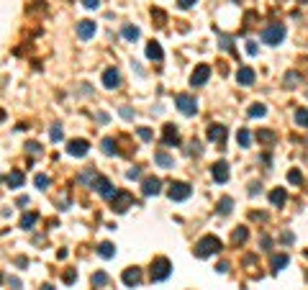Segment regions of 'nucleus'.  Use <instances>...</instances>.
Listing matches in <instances>:
<instances>
[{
  "mask_svg": "<svg viewBox=\"0 0 308 290\" xmlns=\"http://www.w3.org/2000/svg\"><path fill=\"white\" fill-rule=\"evenodd\" d=\"M195 257H201V259H206V257H213V254H218L221 252V239L218 236H203L198 244H195Z\"/></svg>",
  "mask_w": 308,
  "mask_h": 290,
  "instance_id": "f257e3e1",
  "label": "nucleus"
},
{
  "mask_svg": "<svg viewBox=\"0 0 308 290\" xmlns=\"http://www.w3.org/2000/svg\"><path fill=\"white\" fill-rule=\"evenodd\" d=\"M170 272H172V264H170V259H167V257H157V259L151 262V280H154V282L167 280V277H170Z\"/></svg>",
  "mask_w": 308,
  "mask_h": 290,
  "instance_id": "f03ea898",
  "label": "nucleus"
},
{
  "mask_svg": "<svg viewBox=\"0 0 308 290\" xmlns=\"http://www.w3.org/2000/svg\"><path fill=\"white\" fill-rule=\"evenodd\" d=\"M175 106H178V111H180L183 116H195V113H198V100H195L193 95H188V93L175 95Z\"/></svg>",
  "mask_w": 308,
  "mask_h": 290,
  "instance_id": "7ed1b4c3",
  "label": "nucleus"
},
{
  "mask_svg": "<svg viewBox=\"0 0 308 290\" xmlns=\"http://www.w3.org/2000/svg\"><path fill=\"white\" fill-rule=\"evenodd\" d=\"M282 39H285V26L282 24H272V26H267L262 31V42L270 44V47H277Z\"/></svg>",
  "mask_w": 308,
  "mask_h": 290,
  "instance_id": "20e7f679",
  "label": "nucleus"
},
{
  "mask_svg": "<svg viewBox=\"0 0 308 290\" xmlns=\"http://www.w3.org/2000/svg\"><path fill=\"white\" fill-rule=\"evenodd\" d=\"M93 188H95V193H98V195H103V198H108V200L118 193V190L113 188V182H111L108 177H103V175H98V177L93 180Z\"/></svg>",
  "mask_w": 308,
  "mask_h": 290,
  "instance_id": "39448f33",
  "label": "nucleus"
},
{
  "mask_svg": "<svg viewBox=\"0 0 308 290\" xmlns=\"http://www.w3.org/2000/svg\"><path fill=\"white\" fill-rule=\"evenodd\" d=\"M190 193H193V188H190L188 182H172V185H170V190H167L170 200H188V198H190Z\"/></svg>",
  "mask_w": 308,
  "mask_h": 290,
  "instance_id": "423d86ee",
  "label": "nucleus"
},
{
  "mask_svg": "<svg viewBox=\"0 0 308 290\" xmlns=\"http://www.w3.org/2000/svg\"><path fill=\"white\" fill-rule=\"evenodd\" d=\"M134 203V198H131V193H116L113 198H111V208L116 211V213H123V211H128V205Z\"/></svg>",
  "mask_w": 308,
  "mask_h": 290,
  "instance_id": "0eeeda50",
  "label": "nucleus"
},
{
  "mask_svg": "<svg viewBox=\"0 0 308 290\" xmlns=\"http://www.w3.org/2000/svg\"><path fill=\"white\" fill-rule=\"evenodd\" d=\"M208 77H211V67H208V65H198L195 72L190 75V85H193V88H201V85L208 82Z\"/></svg>",
  "mask_w": 308,
  "mask_h": 290,
  "instance_id": "6e6552de",
  "label": "nucleus"
},
{
  "mask_svg": "<svg viewBox=\"0 0 308 290\" xmlns=\"http://www.w3.org/2000/svg\"><path fill=\"white\" fill-rule=\"evenodd\" d=\"M160 190H162V180H160V177H146V180L141 182V193H144L146 198L160 195Z\"/></svg>",
  "mask_w": 308,
  "mask_h": 290,
  "instance_id": "1a4fd4ad",
  "label": "nucleus"
},
{
  "mask_svg": "<svg viewBox=\"0 0 308 290\" xmlns=\"http://www.w3.org/2000/svg\"><path fill=\"white\" fill-rule=\"evenodd\" d=\"M162 144H167V147H178L180 144V131L175 129V123H167L162 129Z\"/></svg>",
  "mask_w": 308,
  "mask_h": 290,
  "instance_id": "9d476101",
  "label": "nucleus"
},
{
  "mask_svg": "<svg viewBox=\"0 0 308 290\" xmlns=\"http://www.w3.org/2000/svg\"><path fill=\"white\" fill-rule=\"evenodd\" d=\"M103 85L108 88V90H116V88H121V72L118 70H105L103 72Z\"/></svg>",
  "mask_w": 308,
  "mask_h": 290,
  "instance_id": "9b49d317",
  "label": "nucleus"
},
{
  "mask_svg": "<svg viewBox=\"0 0 308 290\" xmlns=\"http://www.w3.org/2000/svg\"><path fill=\"white\" fill-rule=\"evenodd\" d=\"M87 141L85 139H72L70 141V147H67V152H70V157H85L87 154Z\"/></svg>",
  "mask_w": 308,
  "mask_h": 290,
  "instance_id": "f8f14e48",
  "label": "nucleus"
},
{
  "mask_svg": "<svg viewBox=\"0 0 308 290\" xmlns=\"http://www.w3.org/2000/svg\"><path fill=\"white\" fill-rule=\"evenodd\" d=\"M226 136H229V131H226V126H221V123H213V126L208 129V139L216 141V144H224Z\"/></svg>",
  "mask_w": 308,
  "mask_h": 290,
  "instance_id": "ddd939ff",
  "label": "nucleus"
},
{
  "mask_svg": "<svg viewBox=\"0 0 308 290\" xmlns=\"http://www.w3.org/2000/svg\"><path fill=\"white\" fill-rule=\"evenodd\" d=\"M139 282H141V270H139V267H128V270H123V285L136 287Z\"/></svg>",
  "mask_w": 308,
  "mask_h": 290,
  "instance_id": "4468645a",
  "label": "nucleus"
},
{
  "mask_svg": "<svg viewBox=\"0 0 308 290\" xmlns=\"http://www.w3.org/2000/svg\"><path fill=\"white\" fill-rule=\"evenodd\" d=\"M211 175H213L216 182H226V180H229V164H226V162H216L213 170H211Z\"/></svg>",
  "mask_w": 308,
  "mask_h": 290,
  "instance_id": "2eb2a0df",
  "label": "nucleus"
},
{
  "mask_svg": "<svg viewBox=\"0 0 308 290\" xmlns=\"http://www.w3.org/2000/svg\"><path fill=\"white\" fill-rule=\"evenodd\" d=\"M77 36L80 39H93L95 36V24L93 21H80L77 24Z\"/></svg>",
  "mask_w": 308,
  "mask_h": 290,
  "instance_id": "dca6fc26",
  "label": "nucleus"
},
{
  "mask_svg": "<svg viewBox=\"0 0 308 290\" xmlns=\"http://www.w3.org/2000/svg\"><path fill=\"white\" fill-rule=\"evenodd\" d=\"M236 82H239V85H252V82H254V70H252V67H239Z\"/></svg>",
  "mask_w": 308,
  "mask_h": 290,
  "instance_id": "f3484780",
  "label": "nucleus"
},
{
  "mask_svg": "<svg viewBox=\"0 0 308 290\" xmlns=\"http://www.w3.org/2000/svg\"><path fill=\"white\" fill-rule=\"evenodd\" d=\"M146 57H149V59H154V62H162L165 52H162V47H160L157 42H151V44L146 47Z\"/></svg>",
  "mask_w": 308,
  "mask_h": 290,
  "instance_id": "a211bd4d",
  "label": "nucleus"
},
{
  "mask_svg": "<svg viewBox=\"0 0 308 290\" xmlns=\"http://www.w3.org/2000/svg\"><path fill=\"white\" fill-rule=\"evenodd\" d=\"M285 200H288V193H285L282 188H277V190H272V193H270V203H272V205L282 208V205H285Z\"/></svg>",
  "mask_w": 308,
  "mask_h": 290,
  "instance_id": "6ab92c4d",
  "label": "nucleus"
},
{
  "mask_svg": "<svg viewBox=\"0 0 308 290\" xmlns=\"http://www.w3.org/2000/svg\"><path fill=\"white\" fill-rule=\"evenodd\" d=\"M154 162H157L160 167H165V170H170L175 162H172V157L167 154V152H157V154H154Z\"/></svg>",
  "mask_w": 308,
  "mask_h": 290,
  "instance_id": "aec40b11",
  "label": "nucleus"
},
{
  "mask_svg": "<svg viewBox=\"0 0 308 290\" xmlns=\"http://www.w3.org/2000/svg\"><path fill=\"white\" fill-rule=\"evenodd\" d=\"M98 254H100L103 259H111V257H116V246H113L111 241H103V244L98 246Z\"/></svg>",
  "mask_w": 308,
  "mask_h": 290,
  "instance_id": "412c9836",
  "label": "nucleus"
},
{
  "mask_svg": "<svg viewBox=\"0 0 308 290\" xmlns=\"http://www.w3.org/2000/svg\"><path fill=\"white\" fill-rule=\"evenodd\" d=\"M6 180H8V185H11V188H21L26 177H24V172H18V170H13V172H11V175L6 177Z\"/></svg>",
  "mask_w": 308,
  "mask_h": 290,
  "instance_id": "4be33fe9",
  "label": "nucleus"
},
{
  "mask_svg": "<svg viewBox=\"0 0 308 290\" xmlns=\"http://www.w3.org/2000/svg\"><path fill=\"white\" fill-rule=\"evenodd\" d=\"M36 221H39V213H26V216L21 218V229H26V231H31V229L36 226Z\"/></svg>",
  "mask_w": 308,
  "mask_h": 290,
  "instance_id": "5701e85b",
  "label": "nucleus"
},
{
  "mask_svg": "<svg viewBox=\"0 0 308 290\" xmlns=\"http://www.w3.org/2000/svg\"><path fill=\"white\" fill-rule=\"evenodd\" d=\"M247 239H249V231H247V226H239V229L231 234V241H234V244H244Z\"/></svg>",
  "mask_w": 308,
  "mask_h": 290,
  "instance_id": "b1692460",
  "label": "nucleus"
},
{
  "mask_svg": "<svg viewBox=\"0 0 308 290\" xmlns=\"http://www.w3.org/2000/svg\"><path fill=\"white\" fill-rule=\"evenodd\" d=\"M231 205H234V200H231L229 195L221 198V200H218V213H221V216H229V213H231Z\"/></svg>",
  "mask_w": 308,
  "mask_h": 290,
  "instance_id": "393cba45",
  "label": "nucleus"
},
{
  "mask_svg": "<svg viewBox=\"0 0 308 290\" xmlns=\"http://www.w3.org/2000/svg\"><path fill=\"white\" fill-rule=\"evenodd\" d=\"M275 139H277V134H275V131H267V129L257 131V141H265V144H270V141H275Z\"/></svg>",
  "mask_w": 308,
  "mask_h": 290,
  "instance_id": "a878e982",
  "label": "nucleus"
},
{
  "mask_svg": "<svg viewBox=\"0 0 308 290\" xmlns=\"http://www.w3.org/2000/svg\"><path fill=\"white\" fill-rule=\"evenodd\" d=\"M288 262H290V259H288V254H277V257L272 259V270H275V272H280Z\"/></svg>",
  "mask_w": 308,
  "mask_h": 290,
  "instance_id": "bb28decb",
  "label": "nucleus"
},
{
  "mask_svg": "<svg viewBox=\"0 0 308 290\" xmlns=\"http://www.w3.org/2000/svg\"><path fill=\"white\" fill-rule=\"evenodd\" d=\"M295 123L308 129V111H305V108H298V111H295Z\"/></svg>",
  "mask_w": 308,
  "mask_h": 290,
  "instance_id": "cd10ccee",
  "label": "nucleus"
},
{
  "mask_svg": "<svg viewBox=\"0 0 308 290\" xmlns=\"http://www.w3.org/2000/svg\"><path fill=\"white\" fill-rule=\"evenodd\" d=\"M123 39L136 42V39H139V29H136V26H123Z\"/></svg>",
  "mask_w": 308,
  "mask_h": 290,
  "instance_id": "c85d7f7f",
  "label": "nucleus"
},
{
  "mask_svg": "<svg viewBox=\"0 0 308 290\" xmlns=\"http://www.w3.org/2000/svg\"><path fill=\"white\" fill-rule=\"evenodd\" d=\"M298 82H300V75H298V72H288V75H285V88H298Z\"/></svg>",
  "mask_w": 308,
  "mask_h": 290,
  "instance_id": "c756f323",
  "label": "nucleus"
},
{
  "mask_svg": "<svg viewBox=\"0 0 308 290\" xmlns=\"http://www.w3.org/2000/svg\"><path fill=\"white\" fill-rule=\"evenodd\" d=\"M265 113H267V108H265L262 103H254V106L249 108V116H252V118H262Z\"/></svg>",
  "mask_w": 308,
  "mask_h": 290,
  "instance_id": "7c9ffc66",
  "label": "nucleus"
},
{
  "mask_svg": "<svg viewBox=\"0 0 308 290\" xmlns=\"http://www.w3.org/2000/svg\"><path fill=\"white\" fill-rule=\"evenodd\" d=\"M103 152L111 157V154H118V147H116V141L113 139H103Z\"/></svg>",
  "mask_w": 308,
  "mask_h": 290,
  "instance_id": "2f4dec72",
  "label": "nucleus"
},
{
  "mask_svg": "<svg viewBox=\"0 0 308 290\" xmlns=\"http://www.w3.org/2000/svg\"><path fill=\"white\" fill-rule=\"evenodd\" d=\"M288 182H290V185H300V182H303L300 170H290V172H288Z\"/></svg>",
  "mask_w": 308,
  "mask_h": 290,
  "instance_id": "473e14b6",
  "label": "nucleus"
},
{
  "mask_svg": "<svg viewBox=\"0 0 308 290\" xmlns=\"http://www.w3.org/2000/svg\"><path fill=\"white\" fill-rule=\"evenodd\" d=\"M49 139H52V141H62V126H59V123H54V126L49 129Z\"/></svg>",
  "mask_w": 308,
  "mask_h": 290,
  "instance_id": "72a5a7b5",
  "label": "nucleus"
},
{
  "mask_svg": "<svg viewBox=\"0 0 308 290\" xmlns=\"http://www.w3.org/2000/svg\"><path fill=\"white\" fill-rule=\"evenodd\" d=\"M188 154H195V157H201V154H203V147H201V141H190V144H188Z\"/></svg>",
  "mask_w": 308,
  "mask_h": 290,
  "instance_id": "f704fd0d",
  "label": "nucleus"
},
{
  "mask_svg": "<svg viewBox=\"0 0 308 290\" xmlns=\"http://www.w3.org/2000/svg\"><path fill=\"white\" fill-rule=\"evenodd\" d=\"M105 282H108V275H105V272H95V275H93V285L100 287V285H105Z\"/></svg>",
  "mask_w": 308,
  "mask_h": 290,
  "instance_id": "c9c22d12",
  "label": "nucleus"
},
{
  "mask_svg": "<svg viewBox=\"0 0 308 290\" xmlns=\"http://www.w3.org/2000/svg\"><path fill=\"white\" fill-rule=\"evenodd\" d=\"M239 144H241V147H249V144H252V134H249V131H239Z\"/></svg>",
  "mask_w": 308,
  "mask_h": 290,
  "instance_id": "e433bc0d",
  "label": "nucleus"
},
{
  "mask_svg": "<svg viewBox=\"0 0 308 290\" xmlns=\"http://www.w3.org/2000/svg\"><path fill=\"white\" fill-rule=\"evenodd\" d=\"M221 49H224V52H234V44H231V36H221Z\"/></svg>",
  "mask_w": 308,
  "mask_h": 290,
  "instance_id": "4c0bfd02",
  "label": "nucleus"
},
{
  "mask_svg": "<svg viewBox=\"0 0 308 290\" xmlns=\"http://www.w3.org/2000/svg\"><path fill=\"white\" fill-rule=\"evenodd\" d=\"M95 177H98V175H95L93 170H85V172L80 175V180H82V182H90V185H93V180H95Z\"/></svg>",
  "mask_w": 308,
  "mask_h": 290,
  "instance_id": "58836bf2",
  "label": "nucleus"
},
{
  "mask_svg": "<svg viewBox=\"0 0 308 290\" xmlns=\"http://www.w3.org/2000/svg\"><path fill=\"white\" fill-rule=\"evenodd\" d=\"M47 185H49V177H47V175H36V188H39V190H47Z\"/></svg>",
  "mask_w": 308,
  "mask_h": 290,
  "instance_id": "ea45409f",
  "label": "nucleus"
},
{
  "mask_svg": "<svg viewBox=\"0 0 308 290\" xmlns=\"http://www.w3.org/2000/svg\"><path fill=\"white\" fill-rule=\"evenodd\" d=\"M126 177H128V180H139V177H141V170H139V167H134V170H128V172H126Z\"/></svg>",
  "mask_w": 308,
  "mask_h": 290,
  "instance_id": "a19ab883",
  "label": "nucleus"
},
{
  "mask_svg": "<svg viewBox=\"0 0 308 290\" xmlns=\"http://www.w3.org/2000/svg\"><path fill=\"white\" fill-rule=\"evenodd\" d=\"M26 149H29V154H39V152H41V147H39L36 141H31V144H26Z\"/></svg>",
  "mask_w": 308,
  "mask_h": 290,
  "instance_id": "79ce46f5",
  "label": "nucleus"
},
{
  "mask_svg": "<svg viewBox=\"0 0 308 290\" xmlns=\"http://www.w3.org/2000/svg\"><path fill=\"white\" fill-rule=\"evenodd\" d=\"M259 193H262V185H259V182H252V185H249V195H259Z\"/></svg>",
  "mask_w": 308,
  "mask_h": 290,
  "instance_id": "37998d69",
  "label": "nucleus"
},
{
  "mask_svg": "<svg viewBox=\"0 0 308 290\" xmlns=\"http://www.w3.org/2000/svg\"><path fill=\"white\" fill-rule=\"evenodd\" d=\"M82 6H85V8H93V11H95V8L100 6V0H82Z\"/></svg>",
  "mask_w": 308,
  "mask_h": 290,
  "instance_id": "c03bdc74",
  "label": "nucleus"
},
{
  "mask_svg": "<svg viewBox=\"0 0 308 290\" xmlns=\"http://www.w3.org/2000/svg\"><path fill=\"white\" fill-rule=\"evenodd\" d=\"M139 136H141L144 141H149V139H151V131H149V129H139Z\"/></svg>",
  "mask_w": 308,
  "mask_h": 290,
  "instance_id": "a18cd8bd",
  "label": "nucleus"
},
{
  "mask_svg": "<svg viewBox=\"0 0 308 290\" xmlns=\"http://www.w3.org/2000/svg\"><path fill=\"white\" fill-rule=\"evenodd\" d=\"M178 3H180V8H193L195 0H178Z\"/></svg>",
  "mask_w": 308,
  "mask_h": 290,
  "instance_id": "49530a36",
  "label": "nucleus"
},
{
  "mask_svg": "<svg viewBox=\"0 0 308 290\" xmlns=\"http://www.w3.org/2000/svg\"><path fill=\"white\" fill-rule=\"evenodd\" d=\"M247 54H252V57L257 54V47H254V42H247Z\"/></svg>",
  "mask_w": 308,
  "mask_h": 290,
  "instance_id": "de8ad7c7",
  "label": "nucleus"
},
{
  "mask_svg": "<svg viewBox=\"0 0 308 290\" xmlns=\"http://www.w3.org/2000/svg\"><path fill=\"white\" fill-rule=\"evenodd\" d=\"M75 280H77V272H67L64 275V282H75Z\"/></svg>",
  "mask_w": 308,
  "mask_h": 290,
  "instance_id": "09e8293b",
  "label": "nucleus"
},
{
  "mask_svg": "<svg viewBox=\"0 0 308 290\" xmlns=\"http://www.w3.org/2000/svg\"><path fill=\"white\" fill-rule=\"evenodd\" d=\"M121 116H123V118H134V113H131V108H121Z\"/></svg>",
  "mask_w": 308,
  "mask_h": 290,
  "instance_id": "8fccbe9b",
  "label": "nucleus"
},
{
  "mask_svg": "<svg viewBox=\"0 0 308 290\" xmlns=\"http://www.w3.org/2000/svg\"><path fill=\"white\" fill-rule=\"evenodd\" d=\"M11 287H16V290H18V287H21V280H18V277H11Z\"/></svg>",
  "mask_w": 308,
  "mask_h": 290,
  "instance_id": "3c124183",
  "label": "nucleus"
},
{
  "mask_svg": "<svg viewBox=\"0 0 308 290\" xmlns=\"http://www.w3.org/2000/svg\"><path fill=\"white\" fill-rule=\"evenodd\" d=\"M282 241H285V244H288V241H293V234H290V231H285V234H282Z\"/></svg>",
  "mask_w": 308,
  "mask_h": 290,
  "instance_id": "603ef678",
  "label": "nucleus"
},
{
  "mask_svg": "<svg viewBox=\"0 0 308 290\" xmlns=\"http://www.w3.org/2000/svg\"><path fill=\"white\" fill-rule=\"evenodd\" d=\"M41 290H54V287H52V285H44V287H41Z\"/></svg>",
  "mask_w": 308,
  "mask_h": 290,
  "instance_id": "864d4df0",
  "label": "nucleus"
},
{
  "mask_svg": "<svg viewBox=\"0 0 308 290\" xmlns=\"http://www.w3.org/2000/svg\"><path fill=\"white\" fill-rule=\"evenodd\" d=\"M3 118H6V113H3V111H0V121H3Z\"/></svg>",
  "mask_w": 308,
  "mask_h": 290,
  "instance_id": "5fc2aeb1",
  "label": "nucleus"
},
{
  "mask_svg": "<svg viewBox=\"0 0 308 290\" xmlns=\"http://www.w3.org/2000/svg\"><path fill=\"white\" fill-rule=\"evenodd\" d=\"M300 3H308V0H300Z\"/></svg>",
  "mask_w": 308,
  "mask_h": 290,
  "instance_id": "6e6d98bb",
  "label": "nucleus"
},
{
  "mask_svg": "<svg viewBox=\"0 0 308 290\" xmlns=\"http://www.w3.org/2000/svg\"><path fill=\"white\" fill-rule=\"evenodd\" d=\"M0 280H3V275H0Z\"/></svg>",
  "mask_w": 308,
  "mask_h": 290,
  "instance_id": "4d7b16f0",
  "label": "nucleus"
}]
</instances>
